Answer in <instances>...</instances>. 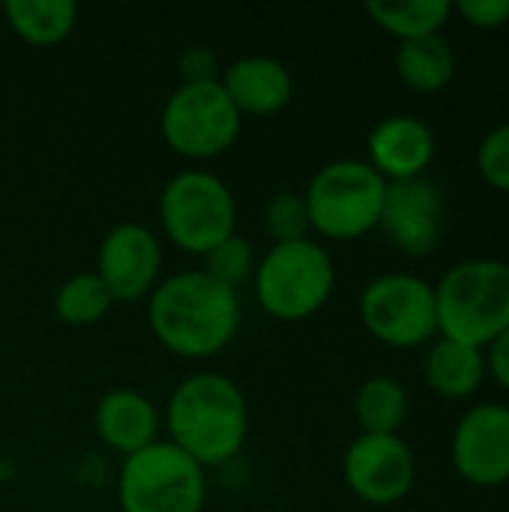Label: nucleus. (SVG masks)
<instances>
[{
    "mask_svg": "<svg viewBox=\"0 0 509 512\" xmlns=\"http://www.w3.org/2000/svg\"><path fill=\"white\" fill-rule=\"evenodd\" d=\"M147 321L171 354L189 360L213 357L240 330V297L204 270H186L150 291Z\"/></svg>",
    "mask_w": 509,
    "mask_h": 512,
    "instance_id": "obj_1",
    "label": "nucleus"
},
{
    "mask_svg": "<svg viewBox=\"0 0 509 512\" xmlns=\"http://www.w3.org/2000/svg\"><path fill=\"white\" fill-rule=\"evenodd\" d=\"M165 423L171 444L201 468H210L243 450L249 435V405L231 378L198 372L171 393Z\"/></svg>",
    "mask_w": 509,
    "mask_h": 512,
    "instance_id": "obj_2",
    "label": "nucleus"
},
{
    "mask_svg": "<svg viewBox=\"0 0 509 512\" xmlns=\"http://www.w3.org/2000/svg\"><path fill=\"white\" fill-rule=\"evenodd\" d=\"M438 333L474 348H489L509 330V264L477 258L450 267L435 285Z\"/></svg>",
    "mask_w": 509,
    "mask_h": 512,
    "instance_id": "obj_3",
    "label": "nucleus"
},
{
    "mask_svg": "<svg viewBox=\"0 0 509 512\" xmlns=\"http://www.w3.org/2000/svg\"><path fill=\"white\" fill-rule=\"evenodd\" d=\"M336 288L330 252L315 240L273 246L255 267V294L276 321H306L318 315Z\"/></svg>",
    "mask_w": 509,
    "mask_h": 512,
    "instance_id": "obj_4",
    "label": "nucleus"
},
{
    "mask_svg": "<svg viewBox=\"0 0 509 512\" xmlns=\"http://www.w3.org/2000/svg\"><path fill=\"white\" fill-rule=\"evenodd\" d=\"M387 180L363 159L324 165L306 186L309 225L330 240H357L378 228Z\"/></svg>",
    "mask_w": 509,
    "mask_h": 512,
    "instance_id": "obj_5",
    "label": "nucleus"
},
{
    "mask_svg": "<svg viewBox=\"0 0 509 512\" xmlns=\"http://www.w3.org/2000/svg\"><path fill=\"white\" fill-rule=\"evenodd\" d=\"M117 498L123 512H201L204 468L171 441H156L123 459Z\"/></svg>",
    "mask_w": 509,
    "mask_h": 512,
    "instance_id": "obj_6",
    "label": "nucleus"
},
{
    "mask_svg": "<svg viewBox=\"0 0 509 512\" xmlns=\"http://www.w3.org/2000/svg\"><path fill=\"white\" fill-rule=\"evenodd\" d=\"M159 222L174 246L207 255L234 234L237 204L231 189L210 171H180L159 195Z\"/></svg>",
    "mask_w": 509,
    "mask_h": 512,
    "instance_id": "obj_7",
    "label": "nucleus"
},
{
    "mask_svg": "<svg viewBox=\"0 0 509 512\" xmlns=\"http://www.w3.org/2000/svg\"><path fill=\"white\" fill-rule=\"evenodd\" d=\"M243 117L219 81L180 84L159 117L165 144L186 159H213L240 135Z\"/></svg>",
    "mask_w": 509,
    "mask_h": 512,
    "instance_id": "obj_8",
    "label": "nucleus"
},
{
    "mask_svg": "<svg viewBox=\"0 0 509 512\" xmlns=\"http://www.w3.org/2000/svg\"><path fill=\"white\" fill-rule=\"evenodd\" d=\"M360 321L390 348H420L438 333L435 285L414 273H384L363 288Z\"/></svg>",
    "mask_w": 509,
    "mask_h": 512,
    "instance_id": "obj_9",
    "label": "nucleus"
},
{
    "mask_svg": "<svg viewBox=\"0 0 509 512\" xmlns=\"http://www.w3.org/2000/svg\"><path fill=\"white\" fill-rule=\"evenodd\" d=\"M342 474L363 504L390 507L411 492L417 462L399 435H360L345 453Z\"/></svg>",
    "mask_w": 509,
    "mask_h": 512,
    "instance_id": "obj_10",
    "label": "nucleus"
},
{
    "mask_svg": "<svg viewBox=\"0 0 509 512\" xmlns=\"http://www.w3.org/2000/svg\"><path fill=\"white\" fill-rule=\"evenodd\" d=\"M450 456L456 474L477 489H498L509 483V408L498 402L474 405L462 414Z\"/></svg>",
    "mask_w": 509,
    "mask_h": 512,
    "instance_id": "obj_11",
    "label": "nucleus"
},
{
    "mask_svg": "<svg viewBox=\"0 0 509 512\" xmlns=\"http://www.w3.org/2000/svg\"><path fill=\"white\" fill-rule=\"evenodd\" d=\"M162 267V246L144 225L123 222L105 234L96 255V276L111 291L114 303L150 297Z\"/></svg>",
    "mask_w": 509,
    "mask_h": 512,
    "instance_id": "obj_12",
    "label": "nucleus"
},
{
    "mask_svg": "<svg viewBox=\"0 0 509 512\" xmlns=\"http://www.w3.org/2000/svg\"><path fill=\"white\" fill-rule=\"evenodd\" d=\"M378 228L390 237V243L411 255L426 258L441 243L444 228V195L441 189L426 180H405V183H387L384 210Z\"/></svg>",
    "mask_w": 509,
    "mask_h": 512,
    "instance_id": "obj_13",
    "label": "nucleus"
},
{
    "mask_svg": "<svg viewBox=\"0 0 509 512\" xmlns=\"http://www.w3.org/2000/svg\"><path fill=\"white\" fill-rule=\"evenodd\" d=\"M435 159V132L414 114L384 117L369 132V165L387 183H405L426 174Z\"/></svg>",
    "mask_w": 509,
    "mask_h": 512,
    "instance_id": "obj_14",
    "label": "nucleus"
},
{
    "mask_svg": "<svg viewBox=\"0 0 509 512\" xmlns=\"http://www.w3.org/2000/svg\"><path fill=\"white\" fill-rule=\"evenodd\" d=\"M219 84L225 87L228 99L234 102V108L252 117H270L279 114L282 108H288L291 96H294V78L288 72V66L276 57H264V54H252L243 60H234L222 75Z\"/></svg>",
    "mask_w": 509,
    "mask_h": 512,
    "instance_id": "obj_15",
    "label": "nucleus"
},
{
    "mask_svg": "<svg viewBox=\"0 0 509 512\" xmlns=\"http://www.w3.org/2000/svg\"><path fill=\"white\" fill-rule=\"evenodd\" d=\"M93 429L105 447L123 459L156 444L159 414L156 405L138 390H111L99 399L93 414Z\"/></svg>",
    "mask_w": 509,
    "mask_h": 512,
    "instance_id": "obj_16",
    "label": "nucleus"
},
{
    "mask_svg": "<svg viewBox=\"0 0 509 512\" xmlns=\"http://www.w3.org/2000/svg\"><path fill=\"white\" fill-rule=\"evenodd\" d=\"M486 351L456 342V339H438L432 351L426 354L423 375L426 384L444 396V399H468L477 393V387L486 378Z\"/></svg>",
    "mask_w": 509,
    "mask_h": 512,
    "instance_id": "obj_17",
    "label": "nucleus"
},
{
    "mask_svg": "<svg viewBox=\"0 0 509 512\" xmlns=\"http://www.w3.org/2000/svg\"><path fill=\"white\" fill-rule=\"evenodd\" d=\"M456 57L441 33L405 39L396 48V75L417 93H438L453 81Z\"/></svg>",
    "mask_w": 509,
    "mask_h": 512,
    "instance_id": "obj_18",
    "label": "nucleus"
},
{
    "mask_svg": "<svg viewBox=\"0 0 509 512\" xmlns=\"http://www.w3.org/2000/svg\"><path fill=\"white\" fill-rule=\"evenodd\" d=\"M3 12L9 27L30 45L63 42L78 21V6L72 0H6Z\"/></svg>",
    "mask_w": 509,
    "mask_h": 512,
    "instance_id": "obj_19",
    "label": "nucleus"
},
{
    "mask_svg": "<svg viewBox=\"0 0 509 512\" xmlns=\"http://www.w3.org/2000/svg\"><path fill=\"white\" fill-rule=\"evenodd\" d=\"M366 12L381 30L405 42V39L441 33L447 18L453 15V3L450 0H369Z\"/></svg>",
    "mask_w": 509,
    "mask_h": 512,
    "instance_id": "obj_20",
    "label": "nucleus"
},
{
    "mask_svg": "<svg viewBox=\"0 0 509 512\" xmlns=\"http://www.w3.org/2000/svg\"><path fill=\"white\" fill-rule=\"evenodd\" d=\"M354 414L363 435H399L408 420V393L396 378L375 375L357 390Z\"/></svg>",
    "mask_w": 509,
    "mask_h": 512,
    "instance_id": "obj_21",
    "label": "nucleus"
},
{
    "mask_svg": "<svg viewBox=\"0 0 509 512\" xmlns=\"http://www.w3.org/2000/svg\"><path fill=\"white\" fill-rule=\"evenodd\" d=\"M111 306L114 297L96 273H78L66 279L54 294V312L69 327H90L102 321Z\"/></svg>",
    "mask_w": 509,
    "mask_h": 512,
    "instance_id": "obj_22",
    "label": "nucleus"
},
{
    "mask_svg": "<svg viewBox=\"0 0 509 512\" xmlns=\"http://www.w3.org/2000/svg\"><path fill=\"white\" fill-rule=\"evenodd\" d=\"M255 267H258L255 249L237 231L204 255V273L213 276L216 282L234 288V291H237L240 282H246L249 276H255Z\"/></svg>",
    "mask_w": 509,
    "mask_h": 512,
    "instance_id": "obj_23",
    "label": "nucleus"
},
{
    "mask_svg": "<svg viewBox=\"0 0 509 512\" xmlns=\"http://www.w3.org/2000/svg\"><path fill=\"white\" fill-rule=\"evenodd\" d=\"M264 231L270 234L273 246L309 240L312 225H309V210H306L303 195L276 192L264 207Z\"/></svg>",
    "mask_w": 509,
    "mask_h": 512,
    "instance_id": "obj_24",
    "label": "nucleus"
},
{
    "mask_svg": "<svg viewBox=\"0 0 509 512\" xmlns=\"http://www.w3.org/2000/svg\"><path fill=\"white\" fill-rule=\"evenodd\" d=\"M477 168L489 186L509 192V123L495 126L477 150Z\"/></svg>",
    "mask_w": 509,
    "mask_h": 512,
    "instance_id": "obj_25",
    "label": "nucleus"
},
{
    "mask_svg": "<svg viewBox=\"0 0 509 512\" xmlns=\"http://www.w3.org/2000/svg\"><path fill=\"white\" fill-rule=\"evenodd\" d=\"M453 9L477 30H498L509 21V0H459Z\"/></svg>",
    "mask_w": 509,
    "mask_h": 512,
    "instance_id": "obj_26",
    "label": "nucleus"
},
{
    "mask_svg": "<svg viewBox=\"0 0 509 512\" xmlns=\"http://www.w3.org/2000/svg\"><path fill=\"white\" fill-rule=\"evenodd\" d=\"M180 78L183 84H204V81H219V60L210 48L195 45L180 54Z\"/></svg>",
    "mask_w": 509,
    "mask_h": 512,
    "instance_id": "obj_27",
    "label": "nucleus"
},
{
    "mask_svg": "<svg viewBox=\"0 0 509 512\" xmlns=\"http://www.w3.org/2000/svg\"><path fill=\"white\" fill-rule=\"evenodd\" d=\"M486 369L492 372V378L509 393V330L507 333H501V336L489 345Z\"/></svg>",
    "mask_w": 509,
    "mask_h": 512,
    "instance_id": "obj_28",
    "label": "nucleus"
}]
</instances>
